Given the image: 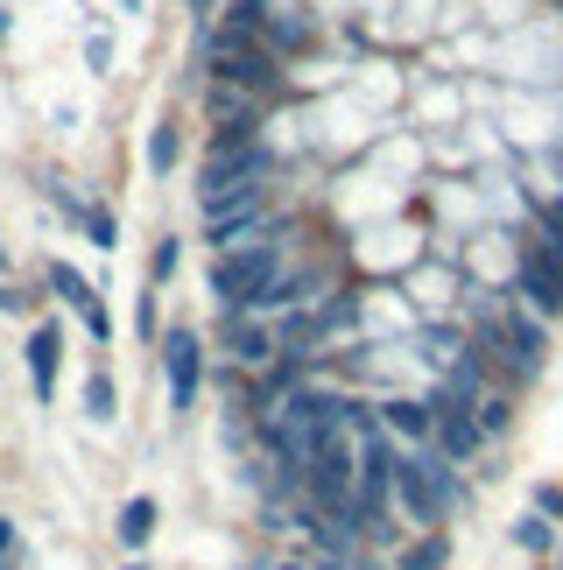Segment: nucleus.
<instances>
[{"label": "nucleus", "instance_id": "f257e3e1", "mask_svg": "<svg viewBox=\"0 0 563 570\" xmlns=\"http://www.w3.org/2000/svg\"><path fill=\"white\" fill-rule=\"evenodd\" d=\"M282 268H289V233H261V239H247V247H226L219 261H211V296H219V317H233V311H254L275 282H282Z\"/></svg>", "mask_w": 563, "mask_h": 570}, {"label": "nucleus", "instance_id": "f03ea898", "mask_svg": "<svg viewBox=\"0 0 563 570\" xmlns=\"http://www.w3.org/2000/svg\"><path fill=\"white\" fill-rule=\"evenodd\" d=\"M387 500L402 508V521H416V529H437L444 508L458 500V479H451V465H444V458H429V451H395Z\"/></svg>", "mask_w": 563, "mask_h": 570}, {"label": "nucleus", "instance_id": "7ed1b4c3", "mask_svg": "<svg viewBox=\"0 0 563 570\" xmlns=\"http://www.w3.org/2000/svg\"><path fill=\"white\" fill-rule=\"evenodd\" d=\"M211 85L247 92V99H275L282 92V57H268L261 42H240V36L211 29Z\"/></svg>", "mask_w": 563, "mask_h": 570}, {"label": "nucleus", "instance_id": "20e7f679", "mask_svg": "<svg viewBox=\"0 0 563 570\" xmlns=\"http://www.w3.org/2000/svg\"><path fill=\"white\" fill-rule=\"evenodd\" d=\"M162 381H169V409L190 415L198 409V394H205V338L190 332V324H177V332H162Z\"/></svg>", "mask_w": 563, "mask_h": 570}, {"label": "nucleus", "instance_id": "39448f33", "mask_svg": "<svg viewBox=\"0 0 563 570\" xmlns=\"http://www.w3.org/2000/svg\"><path fill=\"white\" fill-rule=\"evenodd\" d=\"M50 289H57V303L71 311L85 332H92V345H113V317H106V303H99V289L85 282L71 261H50Z\"/></svg>", "mask_w": 563, "mask_h": 570}, {"label": "nucleus", "instance_id": "423d86ee", "mask_svg": "<svg viewBox=\"0 0 563 570\" xmlns=\"http://www.w3.org/2000/svg\"><path fill=\"white\" fill-rule=\"evenodd\" d=\"M21 366H29L36 402L50 409V402H57V374H63V324H57V317H36L29 345H21Z\"/></svg>", "mask_w": 563, "mask_h": 570}, {"label": "nucleus", "instance_id": "0eeeda50", "mask_svg": "<svg viewBox=\"0 0 563 570\" xmlns=\"http://www.w3.org/2000/svg\"><path fill=\"white\" fill-rule=\"evenodd\" d=\"M219 345H226V360H233V366L261 374V366L275 360V324H268V317H254V311H233V317L219 324Z\"/></svg>", "mask_w": 563, "mask_h": 570}, {"label": "nucleus", "instance_id": "6e6552de", "mask_svg": "<svg viewBox=\"0 0 563 570\" xmlns=\"http://www.w3.org/2000/svg\"><path fill=\"white\" fill-rule=\"evenodd\" d=\"M514 275H522V296H529L535 317H563V275L550 268V254L535 247V239L522 247V268H514Z\"/></svg>", "mask_w": 563, "mask_h": 570}, {"label": "nucleus", "instance_id": "1a4fd4ad", "mask_svg": "<svg viewBox=\"0 0 563 570\" xmlns=\"http://www.w3.org/2000/svg\"><path fill=\"white\" fill-rule=\"evenodd\" d=\"M156 529H162V508H156L148 493L120 500V514H113V535H120V550H127V557H141L148 542H156Z\"/></svg>", "mask_w": 563, "mask_h": 570}, {"label": "nucleus", "instance_id": "9d476101", "mask_svg": "<svg viewBox=\"0 0 563 570\" xmlns=\"http://www.w3.org/2000/svg\"><path fill=\"white\" fill-rule=\"evenodd\" d=\"M374 423H381V436H402V444H429V430H437V423H429V402H381L374 409Z\"/></svg>", "mask_w": 563, "mask_h": 570}, {"label": "nucleus", "instance_id": "9b49d317", "mask_svg": "<svg viewBox=\"0 0 563 570\" xmlns=\"http://www.w3.org/2000/svg\"><path fill=\"white\" fill-rule=\"evenodd\" d=\"M78 402H85V415H92V423H113V415H120V387H113V374H106V366H92Z\"/></svg>", "mask_w": 563, "mask_h": 570}, {"label": "nucleus", "instance_id": "f8f14e48", "mask_svg": "<svg viewBox=\"0 0 563 570\" xmlns=\"http://www.w3.org/2000/svg\"><path fill=\"white\" fill-rule=\"evenodd\" d=\"M78 233H85V239H92V247H99V254H113V247H120V218H113V212H106V205H99V197H85V212H78Z\"/></svg>", "mask_w": 563, "mask_h": 570}, {"label": "nucleus", "instance_id": "ddd939ff", "mask_svg": "<svg viewBox=\"0 0 563 570\" xmlns=\"http://www.w3.org/2000/svg\"><path fill=\"white\" fill-rule=\"evenodd\" d=\"M0 570H36V542L21 535L14 514H0Z\"/></svg>", "mask_w": 563, "mask_h": 570}, {"label": "nucleus", "instance_id": "4468645a", "mask_svg": "<svg viewBox=\"0 0 563 570\" xmlns=\"http://www.w3.org/2000/svg\"><path fill=\"white\" fill-rule=\"evenodd\" d=\"M177 156H184V135H177V127H156V135H148V169H156V177H169V169H177Z\"/></svg>", "mask_w": 563, "mask_h": 570}, {"label": "nucleus", "instance_id": "2eb2a0df", "mask_svg": "<svg viewBox=\"0 0 563 570\" xmlns=\"http://www.w3.org/2000/svg\"><path fill=\"white\" fill-rule=\"evenodd\" d=\"M472 423H480V436L507 430V394H501V387H480V402H472Z\"/></svg>", "mask_w": 563, "mask_h": 570}, {"label": "nucleus", "instance_id": "dca6fc26", "mask_svg": "<svg viewBox=\"0 0 563 570\" xmlns=\"http://www.w3.org/2000/svg\"><path fill=\"white\" fill-rule=\"evenodd\" d=\"M437 563H451V542H444V535H423V542H416V550H408L395 570H437Z\"/></svg>", "mask_w": 563, "mask_h": 570}, {"label": "nucleus", "instance_id": "f3484780", "mask_svg": "<svg viewBox=\"0 0 563 570\" xmlns=\"http://www.w3.org/2000/svg\"><path fill=\"white\" fill-rule=\"evenodd\" d=\"M535 247H543V254H550V268L563 275V205L543 212V233H535Z\"/></svg>", "mask_w": 563, "mask_h": 570}, {"label": "nucleus", "instance_id": "a211bd4d", "mask_svg": "<svg viewBox=\"0 0 563 570\" xmlns=\"http://www.w3.org/2000/svg\"><path fill=\"white\" fill-rule=\"evenodd\" d=\"M177 261H184V239H156V261H148V275L169 282V275H177Z\"/></svg>", "mask_w": 563, "mask_h": 570}, {"label": "nucleus", "instance_id": "6ab92c4d", "mask_svg": "<svg viewBox=\"0 0 563 570\" xmlns=\"http://www.w3.org/2000/svg\"><path fill=\"white\" fill-rule=\"evenodd\" d=\"M514 542H522V550H535V557H543V550H550V521H543V514H529L522 529H514Z\"/></svg>", "mask_w": 563, "mask_h": 570}, {"label": "nucleus", "instance_id": "aec40b11", "mask_svg": "<svg viewBox=\"0 0 563 570\" xmlns=\"http://www.w3.org/2000/svg\"><path fill=\"white\" fill-rule=\"evenodd\" d=\"M135 332H141L148 345H156V338H162V317H156V289H148V296L135 303Z\"/></svg>", "mask_w": 563, "mask_h": 570}, {"label": "nucleus", "instance_id": "412c9836", "mask_svg": "<svg viewBox=\"0 0 563 570\" xmlns=\"http://www.w3.org/2000/svg\"><path fill=\"white\" fill-rule=\"evenodd\" d=\"M29 311H36V303H29V296H21V289H14V282H0V317H29Z\"/></svg>", "mask_w": 563, "mask_h": 570}, {"label": "nucleus", "instance_id": "4be33fe9", "mask_svg": "<svg viewBox=\"0 0 563 570\" xmlns=\"http://www.w3.org/2000/svg\"><path fill=\"white\" fill-rule=\"evenodd\" d=\"M261 570H310V563H296V557H282V563H261Z\"/></svg>", "mask_w": 563, "mask_h": 570}, {"label": "nucleus", "instance_id": "5701e85b", "mask_svg": "<svg viewBox=\"0 0 563 570\" xmlns=\"http://www.w3.org/2000/svg\"><path fill=\"white\" fill-rule=\"evenodd\" d=\"M0 282H14V261H8V247H0Z\"/></svg>", "mask_w": 563, "mask_h": 570}, {"label": "nucleus", "instance_id": "b1692460", "mask_svg": "<svg viewBox=\"0 0 563 570\" xmlns=\"http://www.w3.org/2000/svg\"><path fill=\"white\" fill-rule=\"evenodd\" d=\"M120 570H148V557H127V563H120Z\"/></svg>", "mask_w": 563, "mask_h": 570}, {"label": "nucleus", "instance_id": "393cba45", "mask_svg": "<svg viewBox=\"0 0 563 570\" xmlns=\"http://www.w3.org/2000/svg\"><path fill=\"white\" fill-rule=\"evenodd\" d=\"M0 42H8V8H0Z\"/></svg>", "mask_w": 563, "mask_h": 570}]
</instances>
